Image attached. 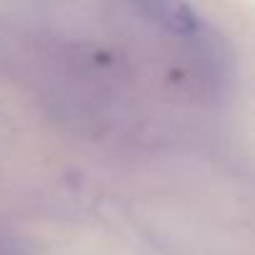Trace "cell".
I'll return each mask as SVG.
<instances>
[{
    "instance_id": "6da1fadb",
    "label": "cell",
    "mask_w": 255,
    "mask_h": 255,
    "mask_svg": "<svg viewBox=\"0 0 255 255\" xmlns=\"http://www.w3.org/2000/svg\"><path fill=\"white\" fill-rule=\"evenodd\" d=\"M133 3L150 20L160 23L170 33L193 35V33L200 30V18L185 0H133Z\"/></svg>"
}]
</instances>
